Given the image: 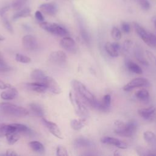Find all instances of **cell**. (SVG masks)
Listing matches in <instances>:
<instances>
[{"label":"cell","mask_w":156,"mask_h":156,"mask_svg":"<svg viewBox=\"0 0 156 156\" xmlns=\"http://www.w3.org/2000/svg\"><path fill=\"white\" fill-rule=\"evenodd\" d=\"M141 8L144 10H148L151 8V4L148 0H138Z\"/></svg>","instance_id":"39"},{"label":"cell","mask_w":156,"mask_h":156,"mask_svg":"<svg viewBox=\"0 0 156 156\" xmlns=\"http://www.w3.org/2000/svg\"><path fill=\"white\" fill-rule=\"evenodd\" d=\"M71 85L74 90L92 107H94L98 101L94 96L87 89V88L80 81L74 79L71 82Z\"/></svg>","instance_id":"3"},{"label":"cell","mask_w":156,"mask_h":156,"mask_svg":"<svg viewBox=\"0 0 156 156\" xmlns=\"http://www.w3.org/2000/svg\"><path fill=\"white\" fill-rule=\"evenodd\" d=\"M69 98L76 113L82 118L87 116L88 115V110L85 105L81 102L77 95L70 91L69 93Z\"/></svg>","instance_id":"6"},{"label":"cell","mask_w":156,"mask_h":156,"mask_svg":"<svg viewBox=\"0 0 156 156\" xmlns=\"http://www.w3.org/2000/svg\"><path fill=\"white\" fill-rule=\"evenodd\" d=\"M0 112L6 115L15 117H24L29 115L26 108L9 102L0 103Z\"/></svg>","instance_id":"2"},{"label":"cell","mask_w":156,"mask_h":156,"mask_svg":"<svg viewBox=\"0 0 156 156\" xmlns=\"http://www.w3.org/2000/svg\"><path fill=\"white\" fill-rule=\"evenodd\" d=\"M30 77L37 81V82H43L46 77V75L44 74V73L40 69H35L30 73Z\"/></svg>","instance_id":"21"},{"label":"cell","mask_w":156,"mask_h":156,"mask_svg":"<svg viewBox=\"0 0 156 156\" xmlns=\"http://www.w3.org/2000/svg\"><path fill=\"white\" fill-rule=\"evenodd\" d=\"M41 121L51 134H52L56 138H58L59 139H63L62 133L57 124L54 122L48 121L43 117H42L41 118Z\"/></svg>","instance_id":"8"},{"label":"cell","mask_w":156,"mask_h":156,"mask_svg":"<svg viewBox=\"0 0 156 156\" xmlns=\"http://www.w3.org/2000/svg\"><path fill=\"white\" fill-rule=\"evenodd\" d=\"M1 57H2V55H1V52H0V58Z\"/></svg>","instance_id":"51"},{"label":"cell","mask_w":156,"mask_h":156,"mask_svg":"<svg viewBox=\"0 0 156 156\" xmlns=\"http://www.w3.org/2000/svg\"><path fill=\"white\" fill-rule=\"evenodd\" d=\"M2 19V21L3 23L4 26L5 27V28L11 34H12L13 32V27L12 26V25L10 24V22L9 21V20H7V18L5 17V16H3L1 17Z\"/></svg>","instance_id":"36"},{"label":"cell","mask_w":156,"mask_h":156,"mask_svg":"<svg viewBox=\"0 0 156 156\" xmlns=\"http://www.w3.org/2000/svg\"><path fill=\"white\" fill-rule=\"evenodd\" d=\"M111 35L113 39L115 40H119L122 37L121 30L116 27H113L111 31Z\"/></svg>","instance_id":"34"},{"label":"cell","mask_w":156,"mask_h":156,"mask_svg":"<svg viewBox=\"0 0 156 156\" xmlns=\"http://www.w3.org/2000/svg\"><path fill=\"white\" fill-rule=\"evenodd\" d=\"M143 138L146 142L152 146H156V135L154 132L147 130L143 133Z\"/></svg>","instance_id":"22"},{"label":"cell","mask_w":156,"mask_h":156,"mask_svg":"<svg viewBox=\"0 0 156 156\" xmlns=\"http://www.w3.org/2000/svg\"><path fill=\"white\" fill-rule=\"evenodd\" d=\"M149 84V82L147 79L143 77H137L127 83L123 87V90L126 91H129L135 88L147 86Z\"/></svg>","instance_id":"7"},{"label":"cell","mask_w":156,"mask_h":156,"mask_svg":"<svg viewBox=\"0 0 156 156\" xmlns=\"http://www.w3.org/2000/svg\"><path fill=\"white\" fill-rule=\"evenodd\" d=\"M30 16V9L28 7L23 9L19 12H16L12 16V20L16 21L21 18H26Z\"/></svg>","instance_id":"25"},{"label":"cell","mask_w":156,"mask_h":156,"mask_svg":"<svg viewBox=\"0 0 156 156\" xmlns=\"http://www.w3.org/2000/svg\"><path fill=\"white\" fill-rule=\"evenodd\" d=\"M7 143L10 145H13L16 143L20 138V133L17 132H13L7 133L5 135Z\"/></svg>","instance_id":"26"},{"label":"cell","mask_w":156,"mask_h":156,"mask_svg":"<svg viewBox=\"0 0 156 156\" xmlns=\"http://www.w3.org/2000/svg\"><path fill=\"white\" fill-rule=\"evenodd\" d=\"M133 27L138 36L150 47H156V35L148 32L137 23H133Z\"/></svg>","instance_id":"4"},{"label":"cell","mask_w":156,"mask_h":156,"mask_svg":"<svg viewBox=\"0 0 156 156\" xmlns=\"http://www.w3.org/2000/svg\"><path fill=\"white\" fill-rule=\"evenodd\" d=\"M6 155H10V156H17L18 154L12 149H9L7 150L6 153H5Z\"/></svg>","instance_id":"47"},{"label":"cell","mask_w":156,"mask_h":156,"mask_svg":"<svg viewBox=\"0 0 156 156\" xmlns=\"http://www.w3.org/2000/svg\"><path fill=\"white\" fill-rule=\"evenodd\" d=\"M25 87L32 91L38 93H43L48 89L46 85L44 82H28L25 84Z\"/></svg>","instance_id":"15"},{"label":"cell","mask_w":156,"mask_h":156,"mask_svg":"<svg viewBox=\"0 0 156 156\" xmlns=\"http://www.w3.org/2000/svg\"><path fill=\"white\" fill-rule=\"evenodd\" d=\"M13 132H16V128L13 124H0V134L5 135L7 133Z\"/></svg>","instance_id":"28"},{"label":"cell","mask_w":156,"mask_h":156,"mask_svg":"<svg viewBox=\"0 0 156 156\" xmlns=\"http://www.w3.org/2000/svg\"><path fill=\"white\" fill-rule=\"evenodd\" d=\"M22 44L28 51H35L38 48V42L35 37L32 35H24L22 38Z\"/></svg>","instance_id":"9"},{"label":"cell","mask_w":156,"mask_h":156,"mask_svg":"<svg viewBox=\"0 0 156 156\" xmlns=\"http://www.w3.org/2000/svg\"><path fill=\"white\" fill-rule=\"evenodd\" d=\"M126 66L128 69L132 73L138 74H142L143 73L141 68L138 64L132 61H127L126 63Z\"/></svg>","instance_id":"27"},{"label":"cell","mask_w":156,"mask_h":156,"mask_svg":"<svg viewBox=\"0 0 156 156\" xmlns=\"http://www.w3.org/2000/svg\"><path fill=\"white\" fill-rule=\"evenodd\" d=\"M121 28L124 32L129 33L130 31V26L129 23L126 22H122L121 23Z\"/></svg>","instance_id":"42"},{"label":"cell","mask_w":156,"mask_h":156,"mask_svg":"<svg viewBox=\"0 0 156 156\" xmlns=\"http://www.w3.org/2000/svg\"><path fill=\"white\" fill-rule=\"evenodd\" d=\"M35 17L40 22L44 21V16H43L41 12L40 11V10H37V11L35 12Z\"/></svg>","instance_id":"44"},{"label":"cell","mask_w":156,"mask_h":156,"mask_svg":"<svg viewBox=\"0 0 156 156\" xmlns=\"http://www.w3.org/2000/svg\"><path fill=\"white\" fill-rule=\"evenodd\" d=\"M146 54L147 57L149 58V60L156 65V57H155V55L153 53H152L151 52H150L149 51H146Z\"/></svg>","instance_id":"43"},{"label":"cell","mask_w":156,"mask_h":156,"mask_svg":"<svg viewBox=\"0 0 156 156\" xmlns=\"http://www.w3.org/2000/svg\"><path fill=\"white\" fill-rule=\"evenodd\" d=\"M136 152L139 155H155V154H152L151 152H149V151L143 148V147H138L136 149Z\"/></svg>","instance_id":"41"},{"label":"cell","mask_w":156,"mask_h":156,"mask_svg":"<svg viewBox=\"0 0 156 156\" xmlns=\"http://www.w3.org/2000/svg\"><path fill=\"white\" fill-rule=\"evenodd\" d=\"M105 49L107 54L113 57L118 56V51L120 49V45L117 42H107L105 45Z\"/></svg>","instance_id":"16"},{"label":"cell","mask_w":156,"mask_h":156,"mask_svg":"<svg viewBox=\"0 0 156 156\" xmlns=\"http://www.w3.org/2000/svg\"><path fill=\"white\" fill-rule=\"evenodd\" d=\"M67 56L65 52L61 50L54 51L49 55L50 61L57 65H62L66 62Z\"/></svg>","instance_id":"11"},{"label":"cell","mask_w":156,"mask_h":156,"mask_svg":"<svg viewBox=\"0 0 156 156\" xmlns=\"http://www.w3.org/2000/svg\"><path fill=\"white\" fill-rule=\"evenodd\" d=\"M101 141L104 144L113 145L118 148L122 149H124L127 147V144L125 142H124L123 141L118 138H114V137L104 136L101 138Z\"/></svg>","instance_id":"10"},{"label":"cell","mask_w":156,"mask_h":156,"mask_svg":"<svg viewBox=\"0 0 156 156\" xmlns=\"http://www.w3.org/2000/svg\"><path fill=\"white\" fill-rule=\"evenodd\" d=\"M39 9L41 12L50 16H53L57 13L58 6L54 2L44 3L40 5Z\"/></svg>","instance_id":"13"},{"label":"cell","mask_w":156,"mask_h":156,"mask_svg":"<svg viewBox=\"0 0 156 156\" xmlns=\"http://www.w3.org/2000/svg\"><path fill=\"white\" fill-rule=\"evenodd\" d=\"M135 96L140 100L145 101L149 99V93L146 89H141L135 92Z\"/></svg>","instance_id":"31"},{"label":"cell","mask_w":156,"mask_h":156,"mask_svg":"<svg viewBox=\"0 0 156 156\" xmlns=\"http://www.w3.org/2000/svg\"><path fill=\"white\" fill-rule=\"evenodd\" d=\"M156 108L154 106H151L147 108H140L138 110V115L146 120H152L155 116Z\"/></svg>","instance_id":"14"},{"label":"cell","mask_w":156,"mask_h":156,"mask_svg":"<svg viewBox=\"0 0 156 156\" xmlns=\"http://www.w3.org/2000/svg\"><path fill=\"white\" fill-rule=\"evenodd\" d=\"M87 121L85 118L74 119L71 121L70 125L71 128L74 130H80L86 125Z\"/></svg>","instance_id":"20"},{"label":"cell","mask_w":156,"mask_h":156,"mask_svg":"<svg viewBox=\"0 0 156 156\" xmlns=\"http://www.w3.org/2000/svg\"><path fill=\"white\" fill-rule=\"evenodd\" d=\"M80 34H81L82 38L84 40V41L86 43H87L88 44H90V35H89L88 32L84 28H83V27H82L81 29H80Z\"/></svg>","instance_id":"38"},{"label":"cell","mask_w":156,"mask_h":156,"mask_svg":"<svg viewBox=\"0 0 156 156\" xmlns=\"http://www.w3.org/2000/svg\"><path fill=\"white\" fill-rule=\"evenodd\" d=\"M60 44L65 49L71 51L74 49L76 43L72 38L65 36L60 40Z\"/></svg>","instance_id":"17"},{"label":"cell","mask_w":156,"mask_h":156,"mask_svg":"<svg viewBox=\"0 0 156 156\" xmlns=\"http://www.w3.org/2000/svg\"><path fill=\"white\" fill-rule=\"evenodd\" d=\"M43 82L46 85L48 89H49L54 94H58L62 92L60 85L52 77L47 76Z\"/></svg>","instance_id":"12"},{"label":"cell","mask_w":156,"mask_h":156,"mask_svg":"<svg viewBox=\"0 0 156 156\" xmlns=\"http://www.w3.org/2000/svg\"><path fill=\"white\" fill-rule=\"evenodd\" d=\"M30 110L33 112V113L36 115L37 116H38L40 117H43L44 116V110L42 108L41 105H40L36 103H31L29 105Z\"/></svg>","instance_id":"29"},{"label":"cell","mask_w":156,"mask_h":156,"mask_svg":"<svg viewBox=\"0 0 156 156\" xmlns=\"http://www.w3.org/2000/svg\"><path fill=\"white\" fill-rule=\"evenodd\" d=\"M56 154L57 156H68V153L66 149L61 145H58L57 147Z\"/></svg>","instance_id":"37"},{"label":"cell","mask_w":156,"mask_h":156,"mask_svg":"<svg viewBox=\"0 0 156 156\" xmlns=\"http://www.w3.org/2000/svg\"><path fill=\"white\" fill-rule=\"evenodd\" d=\"M5 40V37H4V36H2V35H1V34H0V41H4Z\"/></svg>","instance_id":"50"},{"label":"cell","mask_w":156,"mask_h":156,"mask_svg":"<svg viewBox=\"0 0 156 156\" xmlns=\"http://www.w3.org/2000/svg\"><path fill=\"white\" fill-rule=\"evenodd\" d=\"M13 124L16 128V132L18 133H23L27 135L31 134L32 133L31 130L24 124H19V123H13Z\"/></svg>","instance_id":"30"},{"label":"cell","mask_w":156,"mask_h":156,"mask_svg":"<svg viewBox=\"0 0 156 156\" xmlns=\"http://www.w3.org/2000/svg\"><path fill=\"white\" fill-rule=\"evenodd\" d=\"M40 26L43 30L55 35L65 37L69 34L68 32L65 28L56 23L43 21L40 23Z\"/></svg>","instance_id":"5"},{"label":"cell","mask_w":156,"mask_h":156,"mask_svg":"<svg viewBox=\"0 0 156 156\" xmlns=\"http://www.w3.org/2000/svg\"><path fill=\"white\" fill-rule=\"evenodd\" d=\"M74 145L76 147H88L94 146V143L87 138L79 137L74 141Z\"/></svg>","instance_id":"19"},{"label":"cell","mask_w":156,"mask_h":156,"mask_svg":"<svg viewBox=\"0 0 156 156\" xmlns=\"http://www.w3.org/2000/svg\"><path fill=\"white\" fill-rule=\"evenodd\" d=\"M29 146L32 151L40 154L44 153L45 151L43 144L38 141H32L29 142Z\"/></svg>","instance_id":"23"},{"label":"cell","mask_w":156,"mask_h":156,"mask_svg":"<svg viewBox=\"0 0 156 156\" xmlns=\"http://www.w3.org/2000/svg\"><path fill=\"white\" fill-rule=\"evenodd\" d=\"M15 60L16 61L23 63H28L31 62V58L29 57L20 53H18L15 55Z\"/></svg>","instance_id":"32"},{"label":"cell","mask_w":156,"mask_h":156,"mask_svg":"<svg viewBox=\"0 0 156 156\" xmlns=\"http://www.w3.org/2000/svg\"><path fill=\"white\" fill-rule=\"evenodd\" d=\"M134 55L135 58L137 59V60L141 63L142 65H148V62L146 60V58H145L143 52L142 51V50L141 49V48L140 47H136L134 51Z\"/></svg>","instance_id":"24"},{"label":"cell","mask_w":156,"mask_h":156,"mask_svg":"<svg viewBox=\"0 0 156 156\" xmlns=\"http://www.w3.org/2000/svg\"><path fill=\"white\" fill-rule=\"evenodd\" d=\"M9 9H10L9 5H7V6H4L3 7H1L0 9V16L2 17L3 16H5L6 12L9 10Z\"/></svg>","instance_id":"46"},{"label":"cell","mask_w":156,"mask_h":156,"mask_svg":"<svg viewBox=\"0 0 156 156\" xmlns=\"http://www.w3.org/2000/svg\"><path fill=\"white\" fill-rule=\"evenodd\" d=\"M115 133L124 137H131L135 135L137 130V124L135 121L130 120L124 123L120 120L115 122Z\"/></svg>","instance_id":"1"},{"label":"cell","mask_w":156,"mask_h":156,"mask_svg":"<svg viewBox=\"0 0 156 156\" xmlns=\"http://www.w3.org/2000/svg\"><path fill=\"white\" fill-rule=\"evenodd\" d=\"M153 23H154V26L156 29V17H154L153 18Z\"/></svg>","instance_id":"49"},{"label":"cell","mask_w":156,"mask_h":156,"mask_svg":"<svg viewBox=\"0 0 156 156\" xmlns=\"http://www.w3.org/2000/svg\"><path fill=\"white\" fill-rule=\"evenodd\" d=\"M101 102L108 109L111 104V96L110 94L104 95Z\"/></svg>","instance_id":"40"},{"label":"cell","mask_w":156,"mask_h":156,"mask_svg":"<svg viewBox=\"0 0 156 156\" xmlns=\"http://www.w3.org/2000/svg\"><path fill=\"white\" fill-rule=\"evenodd\" d=\"M18 95V91L14 87L8 88L7 90L1 93V98L4 100H12L15 99Z\"/></svg>","instance_id":"18"},{"label":"cell","mask_w":156,"mask_h":156,"mask_svg":"<svg viewBox=\"0 0 156 156\" xmlns=\"http://www.w3.org/2000/svg\"><path fill=\"white\" fill-rule=\"evenodd\" d=\"M131 41L130 40H127L124 42V45H123V47H124V50H127L131 46Z\"/></svg>","instance_id":"48"},{"label":"cell","mask_w":156,"mask_h":156,"mask_svg":"<svg viewBox=\"0 0 156 156\" xmlns=\"http://www.w3.org/2000/svg\"><path fill=\"white\" fill-rule=\"evenodd\" d=\"M27 0H13L12 2L11 7L15 10L21 9L26 3Z\"/></svg>","instance_id":"33"},{"label":"cell","mask_w":156,"mask_h":156,"mask_svg":"<svg viewBox=\"0 0 156 156\" xmlns=\"http://www.w3.org/2000/svg\"><path fill=\"white\" fill-rule=\"evenodd\" d=\"M11 67L7 64V62L2 58H0V72H8L10 71Z\"/></svg>","instance_id":"35"},{"label":"cell","mask_w":156,"mask_h":156,"mask_svg":"<svg viewBox=\"0 0 156 156\" xmlns=\"http://www.w3.org/2000/svg\"><path fill=\"white\" fill-rule=\"evenodd\" d=\"M12 87V85L9 83H6L1 80H0V89H8Z\"/></svg>","instance_id":"45"}]
</instances>
